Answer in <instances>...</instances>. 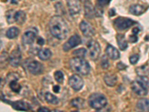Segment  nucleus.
<instances>
[{
  "mask_svg": "<svg viewBox=\"0 0 149 112\" xmlns=\"http://www.w3.org/2000/svg\"><path fill=\"white\" fill-rule=\"evenodd\" d=\"M49 30L52 35L58 40H63L69 34V26L61 16H54L49 22Z\"/></svg>",
  "mask_w": 149,
  "mask_h": 112,
  "instance_id": "obj_1",
  "label": "nucleus"
},
{
  "mask_svg": "<svg viewBox=\"0 0 149 112\" xmlns=\"http://www.w3.org/2000/svg\"><path fill=\"white\" fill-rule=\"evenodd\" d=\"M70 66L72 70L78 74L86 76L90 73V66L86 61L83 58L74 57L70 61Z\"/></svg>",
  "mask_w": 149,
  "mask_h": 112,
  "instance_id": "obj_2",
  "label": "nucleus"
},
{
  "mask_svg": "<svg viewBox=\"0 0 149 112\" xmlns=\"http://www.w3.org/2000/svg\"><path fill=\"white\" fill-rule=\"evenodd\" d=\"M132 90L137 95L143 97L148 94V90L149 88V79L147 76H139L134 81L131 85Z\"/></svg>",
  "mask_w": 149,
  "mask_h": 112,
  "instance_id": "obj_3",
  "label": "nucleus"
},
{
  "mask_svg": "<svg viewBox=\"0 0 149 112\" xmlns=\"http://www.w3.org/2000/svg\"><path fill=\"white\" fill-rule=\"evenodd\" d=\"M89 105L95 110H100L107 105V99L102 93H93L89 97Z\"/></svg>",
  "mask_w": 149,
  "mask_h": 112,
  "instance_id": "obj_4",
  "label": "nucleus"
},
{
  "mask_svg": "<svg viewBox=\"0 0 149 112\" xmlns=\"http://www.w3.org/2000/svg\"><path fill=\"white\" fill-rule=\"evenodd\" d=\"M87 47H88L90 58L93 61L98 59L101 52V48L98 43L95 41H90L87 43Z\"/></svg>",
  "mask_w": 149,
  "mask_h": 112,
  "instance_id": "obj_5",
  "label": "nucleus"
},
{
  "mask_svg": "<svg viewBox=\"0 0 149 112\" xmlns=\"http://www.w3.org/2000/svg\"><path fill=\"white\" fill-rule=\"evenodd\" d=\"M114 24H115L116 27L119 30L123 31L125 29H129L132 26H134V24H136L135 21L130 20L128 18H125V17H119L114 21Z\"/></svg>",
  "mask_w": 149,
  "mask_h": 112,
  "instance_id": "obj_6",
  "label": "nucleus"
},
{
  "mask_svg": "<svg viewBox=\"0 0 149 112\" xmlns=\"http://www.w3.org/2000/svg\"><path fill=\"white\" fill-rule=\"evenodd\" d=\"M21 60H22V53H21L19 48L17 47V49L13 50V52H11L10 55L9 56V63H10V64L12 66L17 67V66H18L19 65V64H20Z\"/></svg>",
  "mask_w": 149,
  "mask_h": 112,
  "instance_id": "obj_7",
  "label": "nucleus"
},
{
  "mask_svg": "<svg viewBox=\"0 0 149 112\" xmlns=\"http://www.w3.org/2000/svg\"><path fill=\"white\" fill-rule=\"evenodd\" d=\"M66 3L71 16L74 17L81 12V3L79 0H66Z\"/></svg>",
  "mask_w": 149,
  "mask_h": 112,
  "instance_id": "obj_8",
  "label": "nucleus"
},
{
  "mask_svg": "<svg viewBox=\"0 0 149 112\" xmlns=\"http://www.w3.org/2000/svg\"><path fill=\"white\" fill-rule=\"evenodd\" d=\"M37 30L35 28H31V29H29L24 33L22 36V42L25 44H31L33 43L37 37Z\"/></svg>",
  "mask_w": 149,
  "mask_h": 112,
  "instance_id": "obj_9",
  "label": "nucleus"
},
{
  "mask_svg": "<svg viewBox=\"0 0 149 112\" xmlns=\"http://www.w3.org/2000/svg\"><path fill=\"white\" fill-rule=\"evenodd\" d=\"M81 43V37L78 34H74L70 37L69 41H66L63 45V50L64 51H69L70 49H73L75 46H78Z\"/></svg>",
  "mask_w": 149,
  "mask_h": 112,
  "instance_id": "obj_10",
  "label": "nucleus"
},
{
  "mask_svg": "<svg viewBox=\"0 0 149 112\" xmlns=\"http://www.w3.org/2000/svg\"><path fill=\"white\" fill-rule=\"evenodd\" d=\"M69 85L73 90H80L83 88V79L78 75H72L69 79Z\"/></svg>",
  "mask_w": 149,
  "mask_h": 112,
  "instance_id": "obj_11",
  "label": "nucleus"
},
{
  "mask_svg": "<svg viewBox=\"0 0 149 112\" xmlns=\"http://www.w3.org/2000/svg\"><path fill=\"white\" fill-rule=\"evenodd\" d=\"M80 29L82 32L83 34L86 37H91V36L95 34V30L93 28V26L88 23L87 22L82 21L80 24Z\"/></svg>",
  "mask_w": 149,
  "mask_h": 112,
  "instance_id": "obj_12",
  "label": "nucleus"
},
{
  "mask_svg": "<svg viewBox=\"0 0 149 112\" xmlns=\"http://www.w3.org/2000/svg\"><path fill=\"white\" fill-rule=\"evenodd\" d=\"M42 68H43L42 65L37 61H34L32 62H31L29 64V66H28L29 71L31 74L34 75L40 74L42 72Z\"/></svg>",
  "mask_w": 149,
  "mask_h": 112,
  "instance_id": "obj_13",
  "label": "nucleus"
},
{
  "mask_svg": "<svg viewBox=\"0 0 149 112\" xmlns=\"http://www.w3.org/2000/svg\"><path fill=\"white\" fill-rule=\"evenodd\" d=\"M8 103H10L11 106L14 109L18 111H28L30 109V105L26 102H24L22 101H17V102H7Z\"/></svg>",
  "mask_w": 149,
  "mask_h": 112,
  "instance_id": "obj_14",
  "label": "nucleus"
},
{
  "mask_svg": "<svg viewBox=\"0 0 149 112\" xmlns=\"http://www.w3.org/2000/svg\"><path fill=\"white\" fill-rule=\"evenodd\" d=\"M84 9H85V17L88 18L92 19L95 16V9L92 5L91 2L88 0H86L84 4Z\"/></svg>",
  "mask_w": 149,
  "mask_h": 112,
  "instance_id": "obj_15",
  "label": "nucleus"
},
{
  "mask_svg": "<svg viewBox=\"0 0 149 112\" xmlns=\"http://www.w3.org/2000/svg\"><path fill=\"white\" fill-rule=\"evenodd\" d=\"M106 52H107V55L113 60L118 59L120 57L119 52L112 45H107V48H106Z\"/></svg>",
  "mask_w": 149,
  "mask_h": 112,
  "instance_id": "obj_16",
  "label": "nucleus"
},
{
  "mask_svg": "<svg viewBox=\"0 0 149 112\" xmlns=\"http://www.w3.org/2000/svg\"><path fill=\"white\" fill-rule=\"evenodd\" d=\"M146 10V8L141 5H132L129 8V11L134 15L139 16L143 14Z\"/></svg>",
  "mask_w": 149,
  "mask_h": 112,
  "instance_id": "obj_17",
  "label": "nucleus"
},
{
  "mask_svg": "<svg viewBox=\"0 0 149 112\" xmlns=\"http://www.w3.org/2000/svg\"><path fill=\"white\" fill-rule=\"evenodd\" d=\"M136 107L143 111H149V99H140L136 103Z\"/></svg>",
  "mask_w": 149,
  "mask_h": 112,
  "instance_id": "obj_18",
  "label": "nucleus"
},
{
  "mask_svg": "<svg viewBox=\"0 0 149 112\" xmlns=\"http://www.w3.org/2000/svg\"><path fill=\"white\" fill-rule=\"evenodd\" d=\"M52 56V52L49 49H42L38 52V57L42 61H46Z\"/></svg>",
  "mask_w": 149,
  "mask_h": 112,
  "instance_id": "obj_19",
  "label": "nucleus"
},
{
  "mask_svg": "<svg viewBox=\"0 0 149 112\" xmlns=\"http://www.w3.org/2000/svg\"><path fill=\"white\" fill-rule=\"evenodd\" d=\"M116 39L118 45H119L121 50H125V49H127V42L125 40V35H123V34H118L116 37Z\"/></svg>",
  "mask_w": 149,
  "mask_h": 112,
  "instance_id": "obj_20",
  "label": "nucleus"
},
{
  "mask_svg": "<svg viewBox=\"0 0 149 112\" xmlns=\"http://www.w3.org/2000/svg\"><path fill=\"white\" fill-rule=\"evenodd\" d=\"M104 80L108 86L113 87L116 84L117 77L115 75H106L104 78Z\"/></svg>",
  "mask_w": 149,
  "mask_h": 112,
  "instance_id": "obj_21",
  "label": "nucleus"
},
{
  "mask_svg": "<svg viewBox=\"0 0 149 112\" xmlns=\"http://www.w3.org/2000/svg\"><path fill=\"white\" fill-rule=\"evenodd\" d=\"M26 15L25 14V12L22 11V10H19V11L16 12L15 15V22L17 23L21 24L24 23V22L26 21Z\"/></svg>",
  "mask_w": 149,
  "mask_h": 112,
  "instance_id": "obj_22",
  "label": "nucleus"
},
{
  "mask_svg": "<svg viewBox=\"0 0 149 112\" xmlns=\"http://www.w3.org/2000/svg\"><path fill=\"white\" fill-rule=\"evenodd\" d=\"M19 30L18 28L11 27L7 31L6 36H7V37H8L9 39H14L19 35Z\"/></svg>",
  "mask_w": 149,
  "mask_h": 112,
  "instance_id": "obj_23",
  "label": "nucleus"
},
{
  "mask_svg": "<svg viewBox=\"0 0 149 112\" xmlns=\"http://www.w3.org/2000/svg\"><path fill=\"white\" fill-rule=\"evenodd\" d=\"M45 99L48 103L53 104V105H57L59 102L58 97L53 95L52 93H49V92L46 93V94H45Z\"/></svg>",
  "mask_w": 149,
  "mask_h": 112,
  "instance_id": "obj_24",
  "label": "nucleus"
},
{
  "mask_svg": "<svg viewBox=\"0 0 149 112\" xmlns=\"http://www.w3.org/2000/svg\"><path fill=\"white\" fill-rule=\"evenodd\" d=\"M84 99L81 98H75L72 99L71 102V105L73 107L76 108H84Z\"/></svg>",
  "mask_w": 149,
  "mask_h": 112,
  "instance_id": "obj_25",
  "label": "nucleus"
},
{
  "mask_svg": "<svg viewBox=\"0 0 149 112\" xmlns=\"http://www.w3.org/2000/svg\"><path fill=\"white\" fill-rule=\"evenodd\" d=\"M9 85H10V88L15 93H19L20 91L21 88H22V87L17 82V79H14V80H12L10 81V83H9Z\"/></svg>",
  "mask_w": 149,
  "mask_h": 112,
  "instance_id": "obj_26",
  "label": "nucleus"
},
{
  "mask_svg": "<svg viewBox=\"0 0 149 112\" xmlns=\"http://www.w3.org/2000/svg\"><path fill=\"white\" fill-rule=\"evenodd\" d=\"M16 12L17 11L14 10H10L7 11V13H6V20H7L8 23H13L14 22H15Z\"/></svg>",
  "mask_w": 149,
  "mask_h": 112,
  "instance_id": "obj_27",
  "label": "nucleus"
},
{
  "mask_svg": "<svg viewBox=\"0 0 149 112\" xmlns=\"http://www.w3.org/2000/svg\"><path fill=\"white\" fill-rule=\"evenodd\" d=\"M86 50L84 48H81V49H78L75 51H74L73 55L76 57H79V58H84L85 55H86Z\"/></svg>",
  "mask_w": 149,
  "mask_h": 112,
  "instance_id": "obj_28",
  "label": "nucleus"
},
{
  "mask_svg": "<svg viewBox=\"0 0 149 112\" xmlns=\"http://www.w3.org/2000/svg\"><path fill=\"white\" fill-rule=\"evenodd\" d=\"M54 79L58 82V83H63V73L61 71H56L54 74Z\"/></svg>",
  "mask_w": 149,
  "mask_h": 112,
  "instance_id": "obj_29",
  "label": "nucleus"
},
{
  "mask_svg": "<svg viewBox=\"0 0 149 112\" xmlns=\"http://www.w3.org/2000/svg\"><path fill=\"white\" fill-rule=\"evenodd\" d=\"M101 65H102V67L103 69H107L110 66V64H109L108 59H107V56L103 55L102 58V61H101Z\"/></svg>",
  "mask_w": 149,
  "mask_h": 112,
  "instance_id": "obj_30",
  "label": "nucleus"
},
{
  "mask_svg": "<svg viewBox=\"0 0 149 112\" xmlns=\"http://www.w3.org/2000/svg\"><path fill=\"white\" fill-rule=\"evenodd\" d=\"M55 8L57 12L58 13V14H62L64 13V8H63V6L62 5V4L61 2H58L55 5Z\"/></svg>",
  "mask_w": 149,
  "mask_h": 112,
  "instance_id": "obj_31",
  "label": "nucleus"
},
{
  "mask_svg": "<svg viewBox=\"0 0 149 112\" xmlns=\"http://www.w3.org/2000/svg\"><path fill=\"white\" fill-rule=\"evenodd\" d=\"M139 56L138 55H133L130 57V62L131 64H135L137 63V61H139Z\"/></svg>",
  "mask_w": 149,
  "mask_h": 112,
  "instance_id": "obj_32",
  "label": "nucleus"
},
{
  "mask_svg": "<svg viewBox=\"0 0 149 112\" xmlns=\"http://www.w3.org/2000/svg\"><path fill=\"white\" fill-rule=\"evenodd\" d=\"M110 1L111 0H98V5L101 7H103L104 5H108Z\"/></svg>",
  "mask_w": 149,
  "mask_h": 112,
  "instance_id": "obj_33",
  "label": "nucleus"
},
{
  "mask_svg": "<svg viewBox=\"0 0 149 112\" xmlns=\"http://www.w3.org/2000/svg\"><path fill=\"white\" fill-rule=\"evenodd\" d=\"M129 41H130L131 43H136L138 41V37L136 36V34H133V35H130L129 37Z\"/></svg>",
  "mask_w": 149,
  "mask_h": 112,
  "instance_id": "obj_34",
  "label": "nucleus"
},
{
  "mask_svg": "<svg viewBox=\"0 0 149 112\" xmlns=\"http://www.w3.org/2000/svg\"><path fill=\"white\" fill-rule=\"evenodd\" d=\"M117 67H118V69H119V70H125V69L127 67V66L124 64L123 63H122V62H119V63L118 64V65H117Z\"/></svg>",
  "mask_w": 149,
  "mask_h": 112,
  "instance_id": "obj_35",
  "label": "nucleus"
},
{
  "mask_svg": "<svg viewBox=\"0 0 149 112\" xmlns=\"http://www.w3.org/2000/svg\"><path fill=\"white\" fill-rule=\"evenodd\" d=\"M44 43H45L44 40L42 39V37H39V38L37 39V43H38L39 45H40V46H42V45L44 44Z\"/></svg>",
  "mask_w": 149,
  "mask_h": 112,
  "instance_id": "obj_36",
  "label": "nucleus"
},
{
  "mask_svg": "<svg viewBox=\"0 0 149 112\" xmlns=\"http://www.w3.org/2000/svg\"><path fill=\"white\" fill-rule=\"evenodd\" d=\"M38 111H40V112H49V109H48L47 108L42 107V108H40L38 109Z\"/></svg>",
  "mask_w": 149,
  "mask_h": 112,
  "instance_id": "obj_37",
  "label": "nucleus"
},
{
  "mask_svg": "<svg viewBox=\"0 0 149 112\" xmlns=\"http://www.w3.org/2000/svg\"><path fill=\"white\" fill-rule=\"evenodd\" d=\"M53 91L54 93H58L60 91V87L59 86H54L53 88Z\"/></svg>",
  "mask_w": 149,
  "mask_h": 112,
  "instance_id": "obj_38",
  "label": "nucleus"
},
{
  "mask_svg": "<svg viewBox=\"0 0 149 112\" xmlns=\"http://www.w3.org/2000/svg\"><path fill=\"white\" fill-rule=\"evenodd\" d=\"M139 32V29H138V28H134V30H133V33H134V34H137V33Z\"/></svg>",
  "mask_w": 149,
  "mask_h": 112,
  "instance_id": "obj_39",
  "label": "nucleus"
},
{
  "mask_svg": "<svg viewBox=\"0 0 149 112\" xmlns=\"http://www.w3.org/2000/svg\"><path fill=\"white\" fill-rule=\"evenodd\" d=\"M115 15V11H114V9H111L110 11V17H113V16Z\"/></svg>",
  "mask_w": 149,
  "mask_h": 112,
  "instance_id": "obj_40",
  "label": "nucleus"
},
{
  "mask_svg": "<svg viewBox=\"0 0 149 112\" xmlns=\"http://www.w3.org/2000/svg\"><path fill=\"white\" fill-rule=\"evenodd\" d=\"M51 1H54V0H51Z\"/></svg>",
  "mask_w": 149,
  "mask_h": 112,
  "instance_id": "obj_41",
  "label": "nucleus"
}]
</instances>
